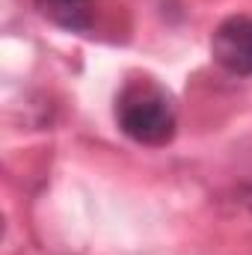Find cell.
<instances>
[{"instance_id": "7a4b0ae2", "label": "cell", "mask_w": 252, "mask_h": 255, "mask_svg": "<svg viewBox=\"0 0 252 255\" xmlns=\"http://www.w3.org/2000/svg\"><path fill=\"white\" fill-rule=\"evenodd\" d=\"M211 54L217 65H223L235 77L252 74V18L232 15L211 36Z\"/></svg>"}, {"instance_id": "277c9868", "label": "cell", "mask_w": 252, "mask_h": 255, "mask_svg": "<svg viewBox=\"0 0 252 255\" xmlns=\"http://www.w3.org/2000/svg\"><path fill=\"white\" fill-rule=\"evenodd\" d=\"M250 205H252V199H250Z\"/></svg>"}, {"instance_id": "6da1fadb", "label": "cell", "mask_w": 252, "mask_h": 255, "mask_svg": "<svg viewBox=\"0 0 252 255\" xmlns=\"http://www.w3.org/2000/svg\"><path fill=\"white\" fill-rule=\"evenodd\" d=\"M116 122L139 145H166L175 136L178 116L163 86L151 77H133L116 95Z\"/></svg>"}, {"instance_id": "3957f363", "label": "cell", "mask_w": 252, "mask_h": 255, "mask_svg": "<svg viewBox=\"0 0 252 255\" xmlns=\"http://www.w3.org/2000/svg\"><path fill=\"white\" fill-rule=\"evenodd\" d=\"M39 15L68 33H86L95 21V0H33Z\"/></svg>"}]
</instances>
